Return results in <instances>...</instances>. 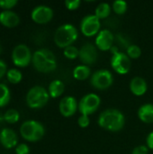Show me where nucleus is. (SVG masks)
Segmentation results:
<instances>
[{
    "label": "nucleus",
    "mask_w": 153,
    "mask_h": 154,
    "mask_svg": "<svg viewBox=\"0 0 153 154\" xmlns=\"http://www.w3.org/2000/svg\"><path fill=\"white\" fill-rule=\"evenodd\" d=\"M97 123L100 127L110 132H118L122 130L125 123L124 114L115 108L104 110L98 117Z\"/></svg>",
    "instance_id": "1"
},
{
    "label": "nucleus",
    "mask_w": 153,
    "mask_h": 154,
    "mask_svg": "<svg viewBox=\"0 0 153 154\" xmlns=\"http://www.w3.org/2000/svg\"><path fill=\"white\" fill-rule=\"evenodd\" d=\"M34 68L43 73L53 71L57 68V59L54 53L46 48H41L35 51L32 59Z\"/></svg>",
    "instance_id": "2"
},
{
    "label": "nucleus",
    "mask_w": 153,
    "mask_h": 154,
    "mask_svg": "<svg viewBox=\"0 0 153 154\" xmlns=\"http://www.w3.org/2000/svg\"><path fill=\"white\" fill-rule=\"evenodd\" d=\"M78 32L77 28L70 23H65L59 26L54 33V42L60 48L65 49L78 39Z\"/></svg>",
    "instance_id": "3"
},
{
    "label": "nucleus",
    "mask_w": 153,
    "mask_h": 154,
    "mask_svg": "<svg viewBox=\"0 0 153 154\" xmlns=\"http://www.w3.org/2000/svg\"><path fill=\"white\" fill-rule=\"evenodd\" d=\"M20 134L23 139L29 142H36L43 137L45 129L40 122L35 120H27L21 125Z\"/></svg>",
    "instance_id": "4"
},
{
    "label": "nucleus",
    "mask_w": 153,
    "mask_h": 154,
    "mask_svg": "<svg viewBox=\"0 0 153 154\" xmlns=\"http://www.w3.org/2000/svg\"><path fill=\"white\" fill-rule=\"evenodd\" d=\"M50 98L49 92L41 86L31 88L26 94V104L31 108H41L44 106Z\"/></svg>",
    "instance_id": "5"
},
{
    "label": "nucleus",
    "mask_w": 153,
    "mask_h": 154,
    "mask_svg": "<svg viewBox=\"0 0 153 154\" xmlns=\"http://www.w3.org/2000/svg\"><path fill=\"white\" fill-rule=\"evenodd\" d=\"M101 99L95 93H88L82 97L78 102V111L81 115L90 116L94 114L100 106Z\"/></svg>",
    "instance_id": "6"
},
{
    "label": "nucleus",
    "mask_w": 153,
    "mask_h": 154,
    "mask_svg": "<svg viewBox=\"0 0 153 154\" xmlns=\"http://www.w3.org/2000/svg\"><path fill=\"white\" fill-rule=\"evenodd\" d=\"M114 82V76L108 69H98L95 71L90 79L91 85L99 90L109 88Z\"/></svg>",
    "instance_id": "7"
},
{
    "label": "nucleus",
    "mask_w": 153,
    "mask_h": 154,
    "mask_svg": "<svg viewBox=\"0 0 153 154\" xmlns=\"http://www.w3.org/2000/svg\"><path fill=\"white\" fill-rule=\"evenodd\" d=\"M32 59L30 48L23 43H19L14 46L12 51V60L18 67H25L29 65Z\"/></svg>",
    "instance_id": "8"
},
{
    "label": "nucleus",
    "mask_w": 153,
    "mask_h": 154,
    "mask_svg": "<svg viewBox=\"0 0 153 154\" xmlns=\"http://www.w3.org/2000/svg\"><path fill=\"white\" fill-rule=\"evenodd\" d=\"M110 63L113 69L120 75L127 74L132 67V61L128 55L119 51L113 53Z\"/></svg>",
    "instance_id": "9"
},
{
    "label": "nucleus",
    "mask_w": 153,
    "mask_h": 154,
    "mask_svg": "<svg viewBox=\"0 0 153 154\" xmlns=\"http://www.w3.org/2000/svg\"><path fill=\"white\" fill-rule=\"evenodd\" d=\"M101 23L95 14H87L80 22V31L87 37L94 36L100 32Z\"/></svg>",
    "instance_id": "10"
},
{
    "label": "nucleus",
    "mask_w": 153,
    "mask_h": 154,
    "mask_svg": "<svg viewBox=\"0 0 153 154\" xmlns=\"http://www.w3.org/2000/svg\"><path fill=\"white\" fill-rule=\"evenodd\" d=\"M53 16V10L45 5L35 6L31 13L32 19L37 23H47Z\"/></svg>",
    "instance_id": "11"
},
{
    "label": "nucleus",
    "mask_w": 153,
    "mask_h": 154,
    "mask_svg": "<svg viewBox=\"0 0 153 154\" xmlns=\"http://www.w3.org/2000/svg\"><path fill=\"white\" fill-rule=\"evenodd\" d=\"M78 58L84 65L87 66L95 63L97 60V48L90 42L85 43L79 49Z\"/></svg>",
    "instance_id": "12"
},
{
    "label": "nucleus",
    "mask_w": 153,
    "mask_h": 154,
    "mask_svg": "<svg viewBox=\"0 0 153 154\" xmlns=\"http://www.w3.org/2000/svg\"><path fill=\"white\" fill-rule=\"evenodd\" d=\"M114 41L115 36L113 32L107 29H104L97 33L95 41V45L97 49L106 51L112 49Z\"/></svg>",
    "instance_id": "13"
},
{
    "label": "nucleus",
    "mask_w": 153,
    "mask_h": 154,
    "mask_svg": "<svg viewBox=\"0 0 153 154\" xmlns=\"http://www.w3.org/2000/svg\"><path fill=\"white\" fill-rule=\"evenodd\" d=\"M59 109L63 116L70 117L78 109V103L75 97L71 96H67L60 101Z\"/></svg>",
    "instance_id": "14"
},
{
    "label": "nucleus",
    "mask_w": 153,
    "mask_h": 154,
    "mask_svg": "<svg viewBox=\"0 0 153 154\" xmlns=\"http://www.w3.org/2000/svg\"><path fill=\"white\" fill-rule=\"evenodd\" d=\"M0 143L5 148L7 149L17 146L18 138L16 133L11 128H3L0 132Z\"/></svg>",
    "instance_id": "15"
},
{
    "label": "nucleus",
    "mask_w": 153,
    "mask_h": 154,
    "mask_svg": "<svg viewBox=\"0 0 153 154\" xmlns=\"http://www.w3.org/2000/svg\"><path fill=\"white\" fill-rule=\"evenodd\" d=\"M148 89V85L146 80L142 77H134L130 82L131 92L137 97L143 96Z\"/></svg>",
    "instance_id": "16"
},
{
    "label": "nucleus",
    "mask_w": 153,
    "mask_h": 154,
    "mask_svg": "<svg viewBox=\"0 0 153 154\" xmlns=\"http://www.w3.org/2000/svg\"><path fill=\"white\" fill-rule=\"evenodd\" d=\"M20 22L19 15L13 10H3L0 12V23L7 27H14Z\"/></svg>",
    "instance_id": "17"
},
{
    "label": "nucleus",
    "mask_w": 153,
    "mask_h": 154,
    "mask_svg": "<svg viewBox=\"0 0 153 154\" xmlns=\"http://www.w3.org/2000/svg\"><path fill=\"white\" fill-rule=\"evenodd\" d=\"M138 117L145 124H153V104H144L138 109Z\"/></svg>",
    "instance_id": "18"
},
{
    "label": "nucleus",
    "mask_w": 153,
    "mask_h": 154,
    "mask_svg": "<svg viewBox=\"0 0 153 154\" xmlns=\"http://www.w3.org/2000/svg\"><path fill=\"white\" fill-rule=\"evenodd\" d=\"M65 91V85L64 83L60 79H54L52 80L48 88V92L50 97L56 98L60 97Z\"/></svg>",
    "instance_id": "19"
},
{
    "label": "nucleus",
    "mask_w": 153,
    "mask_h": 154,
    "mask_svg": "<svg viewBox=\"0 0 153 154\" xmlns=\"http://www.w3.org/2000/svg\"><path fill=\"white\" fill-rule=\"evenodd\" d=\"M91 74V69L87 65H78L73 69V77L78 80H86Z\"/></svg>",
    "instance_id": "20"
},
{
    "label": "nucleus",
    "mask_w": 153,
    "mask_h": 154,
    "mask_svg": "<svg viewBox=\"0 0 153 154\" xmlns=\"http://www.w3.org/2000/svg\"><path fill=\"white\" fill-rule=\"evenodd\" d=\"M111 8L112 7L108 3H100L95 10V15L98 19H105L109 16Z\"/></svg>",
    "instance_id": "21"
},
{
    "label": "nucleus",
    "mask_w": 153,
    "mask_h": 154,
    "mask_svg": "<svg viewBox=\"0 0 153 154\" xmlns=\"http://www.w3.org/2000/svg\"><path fill=\"white\" fill-rule=\"evenodd\" d=\"M10 97L11 94L8 87L4 83H0V107L6 106L10 101Z\"/></svg>",
    "instance_id": "22"
},
{
    "label": "nucleus",
    "mask_w": 153,
    "mask_h": 154,
    "mask_svg": "<svg viewBox=\"0 0 153 154\" xmlns=\"http://www.w3.org/2000/svg\"><path fill=\"white\" fill-rule=\"evenodd\" d=\"M20 118V114L16 109L9 108L4 114V119L8 124H14Z\"/></svg>",
    "instance_id": "23"
},
{
    "label": "nucleus",
    "mask_w": 153,
    "mask_h": 154,
    "mask_svg": "<svg viewBox=\"0 0 153 154\" xmlns=\"http://www.w3.org/2000/svg\"><path fill=\"white\" fill-rule=\"evenodd\" d=\"M6 77H7V79L11 82V83H14V84H16V83H19L21 80H22V78H23V74L22 72L17 69H10L7 70L6 72Z\"/></svg>",
    "instance_id": "24"
},
{
    "label": "nucleus",
    "mask_w": 153,
    "mask_h": 154,
    "mask_svg": "<svg viewBox=\"0 0 153 154\" xmlns=\"http://www.w3.org/2000/svg\"><path fill=\"white\" fill-rule=\"evenodd\" d=\"M112 8L115 11V14H124L127 11L128 5L124 0H115L113 3Z\"/></svg>",
    "instance_id": "25"
},
{
    "label": "nucleus",
    "mask_w": 153,
    "mask_h": 154,
    "mask_svg": "<svg viewBox=\"0 0 153 154\" xmlns=\"http://www.w3.org/2000/svg\"><path fill=\"white\" fill-rule=\"evenodd\" d=\"M63 54L66 58H68L69 60H75V59L78 58L79 49H78L74 45H70V46H68L64 49Z\"/></svg>",
    "instance_id": "26"
},
{
    "label": "nucleus",
    "mask_w": 153,
    "mask_h": 154,
    "mask_svg": "<svg viewBox=\"0 0 153 154\" xmlns=\"http://www.w3.org/2000/svg\"><path fill=\"white\" fill-rule=\"evenodd\" d=\"M126 54L130 59H138L142 55V50L141 48L136 44H131L127 47Z\"/></svg>",
    "instance_id": "27"
},
{
    "label": "nucleus",
    "mask_w": 153,
    "mask_h": 154,
    "mask_svg": "<svg viewBox=\"0 0 153 154\" xmlns=\"http://www.w3.org/2000/svg\"><path fill=\"white\" fill-rule=\"evenodd\" d=\"M17 4V0H0V7L5 10H10Z\"/></svg>",
    "instance_id": "28"
},
{
    "label": "nucleus",
    "mask_w": 153,
    "mask_h": 154,
    "mask_svg": "<svg viewBox=\"0 0 153 154\" xmlns=\"http://www.w3.org/2000/svg\"><path fill=\"white\" fill-rule=\"evenodd\" d=\"M81 4L80 0H66L65 5L69 10H76L79 7Z\"/></svg>",
    "instance_id": "29"
},
{
    "label": "nucleus",
    "mask_w": 153,
    "mask_h": 154,
    "mask_svg": "<svg viewBox=\"0 0 153 154\" xmlns=\"http://www.w3.org/2000/svg\"><path fill=\"white\" fill-rule=\"evenodd\" d=\"M78 124L80 127L82 128H86L90 124V119L88 117V116H84L81 115L78 118Z\"/></svg>",
    "instance_id": "30"
},
{
    "label": "nucleus",
    "mask_w": 153,
    "mask_h": 154,
    "mask_svg": "<svg viewBox=\"0 0 153 154\" xmlns=\"http://www.w3.org/2000/svg\"><path fill=\"white\" fill-rule=\"evenodd\" d=\"M15 152L16 154H29L30 148L25 143H20V144H17L15 148Z\"/></svg>",
    "instance_id": "31"
},
{
    "label": "nucleus",
    "mask_w": 153,
    "mask_h": 154,
    "mask_svg": "<svg viewBox=\"0 0 153 154\" xmlns=\"http://www.w3.org/2000/svg\"><path fill=\"white\" fill-rule=\"evenodd\" d=\"M149 153V148L146 145H139L136 146L132 154H148Z\"/></svg>",
    "instance_id": "32"
},
{
    "label": "nucleus",
    "mask_w": 153,
    "mask_h": 154,
    "mask_svg": "<svg viewBox=\"0 0 153 154\" xmlns=\"http://www.w3.org/2000/svg\"><path fill=\"white\" fill-rule=\"evenodd\" d=\"M7 66H6V64H5V62L3 60H1L0 59V79L5 75V74H6V72H7Z\"/></svg>",
    "instance_id": "33"
},
{
    "label": "nucleus",
    "mask_w": 153,
    "mask_h": 154,
    "mask_svg": "<svg viewBox=\"0 0 153 154\" xmlns=\"http://www.w3.org/2000/svg\"><path fill=\"white\" fill-rule=\"evenodd\" d=\"M146 146L149 148V149H151V150H152L153 151V132L151 133H150L149 134H148V136H147V138H146Z\"/></svg>",
    "instance_id": "34"
},
{
    "label": "nucleus",
    "mask_w": 153,
    "mask_h": 154,
    "mask_svg": "<svg viewBox=\"0 0 153 154\" xmlns=\"http://www.w3.org/2000/svg\"><path fill=\"white\" fill-rule=\"evenodd\" d=\"M3 121H5V119H4V114H2V113L0 112V124H1Z\"/></svg>",
    "instance_id": "35"
}]
</instances>
